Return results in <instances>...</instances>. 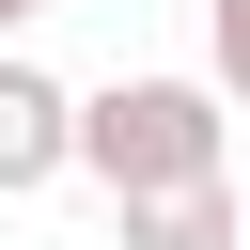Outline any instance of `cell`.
<instances>
[{"instance_id": "3", "label": "cell", "mask_w": 250, "mask_h": 250, "mask_svg": "<svg viewBox=\"0 0 250 250\" xmlns=\"http://www.w3.org/2000/svg\"><path fill=\"white\" fill-rule=\"evenodd\" d=\"M109 250H234V172H188V188L109 203Z\"/></svg>"}, {"instance_id": "5", "label": "cell", "mask_w": 250, "mask_h": 250, "mask_svg": "<svg viewBox=\"0 0 250 250\" xmlns=\"http://www.w3.org/2000/svg\"><path fill=\"white\" fill-rule=\"evenodd\" d=\"M31 16H47V0H0V47H31Z\"/></svg>"}, {"instance_id": "4", "label": "cell", "mask_w": 250, "mask_h": 250, "mask_svg": "<svg viewBox=\"0 0 250 250\" xmlns=\"http://www.w3.org/2000/svg\"><path fill=\"white\" fill-rule=\"evenodd\" d=\"M203 78H219V109L250 94V0H203Z\"/></svg>"}, {"instance_id": "1", "label": "cell", "mask_w": 250, "mask_h": 250, "mask_svg": "<svg viewBox=\"0 0 250 250\" xmlns=\"http://www.w3.org/2000/svg\"><path fill=\"white\" fill-rule=\"evenodd\" d=\"M78 172L109 203L219 172V78H109V94H78Z\"/></svg>"}, {"instance_id": "2", "label": "cell", "mask_w": 250, "mask_h": 250, "mask_svg": "<svg viewBox=\"0 0 250 250\" xmlns=\"http://www.w3.org/2000/svg\"><path fill=\"white\" fill-rule=\"evenodd\" d=\"M78 172V94L31 62V47H0V203H31V188H62Z\"/></svg>"}]
</instances>
